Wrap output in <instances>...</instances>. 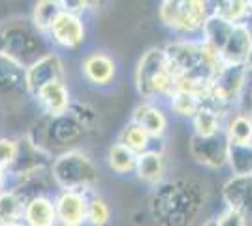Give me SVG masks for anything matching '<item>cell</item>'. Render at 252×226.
<instances>
[{
    "label": "cell",
    "instance_id": "22",
    "mask_svg": "<svg viewBox=\"0 0 252 226\" xmlns=\"http://www.w3.org/2000/svg\"><path fill=\"white\" fill-rule=\"evenodd\" d=\"M166 100H168L169 111L183 119H192L203 106V98L187 91H173Z\"/></svg>",
    "mask_w": 252,
    "mask_h": 226
},
{
    "label": "cell",
    "instance_id": "20",
    "mask_svg": "<svg viewBox=\"0 0 252 226\" xmlns=\"http://www.w3.org/2000/svg\"><path fill=\"white\" fill-rule=\"evenodd\" d=\"M107 166L109 170L117 175H126V173L136 172L137 164V153L132 151L130 147H126L125 143L115 141L109 149H107Z\"/></svg>",
    "mask_w": 252,
    "mask_h": 226
},
{
    "label": "cell",
    "instance_id": "15",
    "mask_svg": "<svg viewBox=\"0 0 252 226\" xmlns=\"http://www.w3.org/2000/svg\"><path fill=\"white\" fill-rule=\"evenodd\" d=\"M136 177L145 185H158L164 181L166 175V159L164 153L158 149H147L137 155V164H136Z\"/></svg>",
    "mask_w": 252,
    "mask_h": 226
},
{
    "label": "cell",
    "instance_id": "5",
    "mask_svg": "<svg viewBox=\"0 0 252 226\" xmlns=\"http://www.w3.org/2000/svg\"><path fill=\"white\" fill-rule=\"evenodd\" d=\"M211 13L209 0H162L160 4L162 25L181 38L201 34Z\"/></svg>",
    "mask_w": 252,
    "mask_h": 226
},
{
    "label": "cell",
    "instance_id": "32",
    "mask_svg": "<svg viewBox=\"0 0 252 226\" xmlns=\"http://www.w3.org/2000/svg\"><path fill=\"white\" fill-rule=\"evenodd\" d=\"M6 172H8V170L0 168V191H4V189H6Z\"/></svg>",
    "mask_w": 252,
    "mask_h": 226
},
{
    "label": "cell",
    "instance_id": "16",
    "mask_svg": "<svg viewBox=\"0 0 252 226\" xmlns=\"http://www.w3.org/2000/svg\"><path fill=\"white\" fill-rule=\"evenodd\" d=\"M23 223L31 226H53L55 223H59L55 200L43 196V194H34L31 198H27Z\"/></svg>",
    "mask_w": 252,
    "mask_h": 226
},
{
    "label": "cell",
    "instance_id": "27",
    "mask_svg": "<svg viewBox=\"0 0 252 226\" xmlns=\"http://www.w3.org/2000/svg\"><path fill=\"white\" fill-rule=\"evenodd\" d=\"M111 217L109 205L104 198H89V207H87V223L93 226H104Z\"/></svg>",
    "mask_w": 252,
    "mask_h": 226
},
{
    "label": "cell",
    "instance_id": "28",
    "mask_svg": "<svg viewBox=\"0 0 252 226\" xmlns=\"http://www.w3.org/2000/svg\"><path fill=\"white\" fill-rule=\"evenodd\" d=\"M19 149H21V141L13 138H0V168L11 170L19 157Z\"/></svg>",
    "mask_w": 252,
    "mask_h": 226
},
{
    "label": "cell",
    "instance_id": "31",
    "mask_svg": "<svg viewBox=\"0 0 252 226\" xmlns=\"http://www.w3.org/2000/svg\"><path fill=\"white\" fill-rule=\"evenodd\" d=\"M64 11H70V13H77V15H83L89 8V2L87 0H59Z\"/></svg>",
    "mask_w": 252,
    "mask_h": 226
},
{
    "label": "cell",
    "instance_id": "24",
    "mask_svg": "<svg viewBox=\"0 0 252 226\" xmlns=\"http://www.w3.org/2000/svg\"><path fill=\"white\" fill-rule=\"evenodd\" d=\"M153 140H155V138H153L141 125H137L136 121H130L125 129L121 130V134H119V138H117V141L125 143L126 147H130L132 151H136L137 155L143 153V151L151 149V147H153L151 141Z\"/></svg>",
    "mask_w": 252,
    "mask_h": 226
},
{
    "label": "cell",
    "instance_id": "29",
    "mask_svg": "<svg viewBox=\"0 0 252 226\" xmlns=\"http://www.w3.org/2000/svg\"><path fill=\"white\" fill-rule=\"evenodd\" d=\"M217 225H222V226H230V225H235V226H243L247 225V221H245V217L241 213H237L233 207H224V211H222L220 215L217 217V221H215Z\"/></svg>",
    "mask_w": 252,
    "mask_h": 226
},
{
    "label": "cell",
    "instance_id": "10",
    "mask_svg": "<svg viewBox=\"0 0 252 226\" xmlns=\"http://www.w3.org/2000/svg\"><path fill=\"white\" fill-rule=\"evenodd\" d=\"M85 23L81 15L64 11L57 17V21L53 23L49 29V38L55 45L63 47V49H77L85 42Z\"/></svg>",
    "mask_w": 252,
    "mask_h": 226
},
{
    "label": "cell",
    "instance_id": "14",
    "mask_svg": "<svg viewBox=\"0 0 252 226\" xmlns=\"http://www.w3.org/2000/svg\"><path fill=\"white\" fill-rule=\"evenodd\" d=\"M36 100L40 102V106L49 117H59L64 113H70L72 109V97H70V91L64 83V79L47 83L36 95Z\"/></svg>",
    "mask_w": 252,
    "mask_h": 226
},
{
    "label": "cell",
    "instance_id": "9",
    "mask_svg": "<svg viewBox=\"0 0 252 226\" xmlns=\"http://www.w3.org/2000/svg\"><path fill=\"white\" fill-rule=\"evenodd\" d=\"M87 207H89V196L85 191L61 189V193L55 196L57 221L64 226L83 225L87 221Z\"/></svg>",
    "mask_w": 252,
    "mask_h": 226
},
{
    "label": "cell",
    "instance_id": "21",
    "mask_svg": "<svg viewBox=\"0 0 252 226\" xmlns=\"http://www.w3.org/2000/svg\"><path fill=\"white\" fill-rule=\"evenodd\" d=\"M213 13L231 23H247L252 17V0H209Z\"/></svg>",
    "mask_w": 252,
    "mask_h": 226
},
{
    "label": "cell",
    "instance_id": "17",
    "mask_svg": "<svg viewBox=\"0 0 252 226\" xmlns=\"http://www.w3.org/2000/svg\"><path fill=\"white\" fill-rule=\"evenodd\" d=\"M224 132L230 143H252V115L241 106L224 117Z\"/></svg>",
    "mask_w": 252,
    "mask_h": 226
},
{
    "label": "cell",
    "instance_id": "34",
    "mask_svg": "<svg viewBox=\"0 0 252 226\" xmlns=\"http://www.w3.org/2000/svg\"><path fill=\"white\" fill-rule=\"evenodd\" d=\"M249 25H251V31H252V19H249ZM249 66L252 68V57H251V63H249Z\"/></svg>",
    "mask_w": 252,
    "mask_h": 226
},
{
    "label": "cell",
    "instance_id": "30",
    "mask_svg": "<svg viewBox=\"0 0 252 226\" xmlns=\"http://www.w3.org/2000/svg\"><path fill=\"white\" fill-rule=\"evenodd\" d=\"M241 108L247 109L252 115V68L247 66V77H245V89L241 97Z\"/></svg>",
    "mask_w": 252,
    "mask_h": 226
},
{
    "label": "cell",
    "instance_id": "4",
    "mask_svg": "<svg viewBox=\"0 0 252 226\" xmlns=\"http://www.w3.org/2000/svg\"><path fill=\"white\" fill-rule=\"evenodd\" d=\"M53 183L59 189L93 191L98 183V168L93 159L79 149H68L61 153L49 166Z\"/></svg>",
    "mask_w": 252,
    "mask_h": 226
},
{
    "label": "cell",
    "instance_id": "12",
    "mask_svg": "<svg viewBox=\"0 0 252 226\" xmlns=\"http://www.w3.org/2000/svg\"><path fill=\"white\" fill-rule=\"evenodd\" d=\"M81 72L89 83L96 87H107L115 79L117 63L113 61V57H109L104 51H94L83 59Z\"/></svg>",
    "mask_w": 252,
    "mask_h": 226
},
{
    "label": "cell",
    "instance_id": "11",
    "mask_svg": "<svg viewBox=\"0 0 252 226\" xmlns=\"http://www.w3.org/2000/svg\"><path fill=\"white\" fill-rule=\"evenodd\" d=\"M222 196L228 207L241 213L247 225L252 223V173L231 175L222 189Z\"/></svg>",
    "mask_w": 252,
    "mask_h": 226
},
{
    "label": "cell",
    "instance_id": "7",
    "mask_svg": "<svg viewBox=\"0 0 252 226\" xmlns=\"http://www.w3.org/2000/svg\"><path fill=\"white\" fill-rule=\"evenodd\" d=\"M63 59L53 51H45L42 57H38L32 65L25 68V91L36 98V95L42 91L43 87L57 79H64Z\"/></svg>",
    "mask_w": 252,
    "mask_h": 226
},
{
    "label": "cell",
    "instance_id": "26",
    "mask_svg": "<svg viewBox=\"0 0 252 226\" xmlns=\"http://www.w3.org/2000/svg\"><path fill=\"white\" fill-rule=\"evenodd\" d=\"M228 166L231 175L252 173V143H230Z\"/></svg>",
    "mask_w": 252,
    "mask_h": 226
},
{
    "label": "cell",
    "instance_id": "33",
    "mask_svg": "<svg viewBox=\"0 0 252 226\" xmlns=\"http://www.w3.org/2000/svg\"><path fill=\"white\" fill-rule=\"evenodd\" d=\"M87 2H89V8H98L104 0H87Z\"/></svg>",
    "mask_w": 252,
    "mask_h": 226
},
{
    "label": "cell",
    "instance_id": "25",
    "mask_svg": "<svg viewBox=\"0 0 252 226\" xmlns=\"http://www.w3.org/2000/svg\"><path fill=\"white\" fill-rule=\"evenodd\" d=\"M19 85L25 87V68L0 55V95H8Z\"/></svg>",
    "mask_w": 252,
    "mask_h": 226
},
{
    "label": "cell",
    "instance_id": "13",
    "mask_svg": "<svg viewBox=\"0 0 252 226\" xmlns=\"http://www.w3.org/2000/svg\"><path fill=\"white\" fill-rule=\"evenodd\" d=\"M132 121L141 125L155 140H162L168 132L169 119L162 106H158L157 100H143L132 113Z\"/></svg>",
    "mask_w": 252,
    "mask_h": 226
},
{
    "label": "cell",
    "instance_id": "8",
    "mask_svg": "<svg viewBox=\"0 0 252 226\" xmlns=\"http://www.w3.org/2000/svg\"><path fill=\"white\" fill-rule=\"evenodd\" d=\"M219 53L224 66H249L252 57V31L249 21L233 25Z\"/></svg>",
    "mask_w": 252,
    "mask_h": 226
},
{
    "label": "cell",
    "instance_id": "18",
    "mask_svg": "<svg viewBox=\"0 0 252 226\" xmlns=\"http://www.w3.org/2000/svg\"><path fill=\"white\" fill-rule=\"evenodd\" d=\"M27 198L17 189L0 191V226H13L23 223Z\"/></svg>",
    "mask_w": 252,
    "mask_h": 226
},
{
    "label": "cell",
    "instance_id": "1",
    "mask_svg": "<svg viewBox=\"0 0 252 226\" xmlns=\"http://www.w3.org/2000/svg\"><path fill=\"white\" fill-rule=\"evenodd\" d=\"M136 89L143 100H166L173 93L175 72L164 47H151L141 55L136 66Z\"/></svg>",
    "mask_w": 252,
    "mask_h": 226
},
{
    "label": "cell",
    "instance_id": "23",
    "mask_svg": "<svg viewBox=\"0 0 252 226\" xmlns=\"http://www.w3.org/2000/svg\"><path fill=\"white\" fill-rule=\"evenodd\" d=\"M63 13V6L59 0H38L34 4L32 10L31 21L34 23V27L43 34H49V29L53 27V23L57 21V17Z\"/></svg>",
    "mask_w": 252,
    "mask_h": 226
},
{
    "label": "cell",
    "instance_id": "2",
    "mask_svg": "<svg viewBox=\"0 0 252 226\" xmlns=\"http://www.w3.org/2000/svg\"><path fill=\"white\" fill-rule=\"evenodd\" d=\"M42 36L43 32H40L32 21L11 17L0 23V55L27 68L43 55Z\"/></svg>",
    "mask_w": 252,
    "mask_h": 226
},
{
    "label": "cell",
    "instance_id": "19",
    "mask_svg": "<svg viewBox=\"0 0 252 226\" xmlns=\"http://www.w3.org/2000/svg\"><path fill=\"white\" fill-rule=\"evenodd\" d=\"M224 113L215 109L209 104H203L198 113L190 119L192 121V129L196 136H213L224 130Z\"/></svg>",
    "mask_w": 252,
    "mask_h": 226
},
{
    "label": "cell",
    "instance_id": "6",
    "mask_svg": "<svg viewBox=\"0 0 252 226\" xmlns=\"http://www.w3.org/2000/svg\"><path fill=\"white\" fill-rule=\"evenodd\" d=\"M228 153H230V140L222 130L213 136H196L190 138V155L192 159L211 170H219L228 166Z\"/></svg>",
    "mask_w": 252,
    "mask_h": 226
},
{
    "label": "cell",
    "instance_id": "3",
    "mask_svg": "<svg viewBox=\"0 0 252 226\" xmlns=\"http://www.w3.org/2000/svg\"><path fill=\"white\" fill-rule=\"evenodd\" d=\"M201 200L198 198V187L190 181L160 183L153 198L155 217L168 223H189L198 215Z\"/></svg>",
    "mask_w": 252,
    "mask_h": 226
}]
</instances>
